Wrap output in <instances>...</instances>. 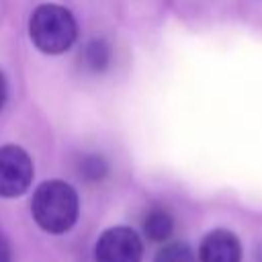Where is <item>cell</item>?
I'll use <instances>...</instances> for the list:
<instances>
[{
    "label": "cell",
    "instance_id": "cell-1",
    "mask_svg": "<svg viewBox=\"0 0 262 262\" xmlns=\"http://www.w3.org/2000/svg\"><path fill=\"white\" fill-rule=\"evenodd\" d=\"M31 213L41 229L63 233L78 219V194L63 180H47L35 190Z\"/></svg>",
    "mask_w": 262,
    "mask_h": 262
},
{
    "label": "cell",
    "instance_id": "cell-2",
    "mask_svg": "<svg viewBox=\"0 0 262 262\" xmlns=\"http://www.w3.org/2000/svg\"><path fill=\"white\" fill-rule=\"evenodd\" d=\"M31 41L49 55L63 53L72 47L78 35L76 18L66 6L59 4H41L29 20Z\"/></svg>",
    "mask_w": 262,
    "mask_h": 262
},
{
    "label": "cell",
    "instance_id": "cell-3",
    "mask_svg": "<svg viewBox=\"0 0 262 262\" xmlns=\"http://www.w3.org/2000/svg\"><path fill=\"white\" fill-rule=\"evenodd\" d=\"M33 180L31 156L18 145L0 147V196H18L27 192Z\"/></svg>",
    "mask_w": 262,
    "mask_h": 262
},
{
    "label": "cell",
    "instance_id": "cell-4",
    "mask_svg": "<svg viewBox=\"0 0 262 262\" xmlns=\"http://www.w3.org/2000/svg\"><path fill=\"white\" fill-rule=\"evenodd\" d=\"M141 239L129 227L106 229L94 248L96 262H141Z\"/></svg>",
    "mask_w": 262,
    "mask_h": 262
},
{
    "label": "cell",
    "instance_id": "cell-5",
    "mask_svg": "<svg viewBox=\"0 0 262 262\" xmlns=\"http://www.w3.org/2000/svg\"><path fill=\"white\" fill-rule=\"evenodd\" d=\"M201 262H242V244L235 233L227 229L209 231L199 248Z\"/></svg>",
    "mask_w": 262,
    "mask_h": 262
},
{
    "label": "cell",
    "instance_id": "cell-6",
    "mask_svg": "<svg viewBox=\"0 0 262 262\" xmlns=\"http://www.w3.org/2000/svg\"><path fill=\"white\" fill-rule=\"evenodd\" d=\"M143 231L151 242H164L174 231V219L166 209L154 207L143 219Z\"/></svg>",
    "mask_w": 262,
    "mask_h": 262
},
{
    "label": "cell",
    "instance_id": "cell-7",
    "mask_svg": "<svg viewBox=\"0 0 262 262\" xmlns=\"http://www.w3.org/2000/svg\"><path fill=\"white\" fill-rule=\"evenodd\" d=\"M86 66L92 72H102L111 61V47L104 39H92L84 49Z\"/></svg>",
    "mask_w": 262,
    "mask_h": 262
},
{
    "label": "cell",
    "instance_id": "cell-8",
    "mask_svg": "<svg viewBox=\"0 0 262 262\" xmlns=\"http://www.w3.org/2000/svg\"><path fill=\"white\" fill-rule=\"evenodd\" d=\"M108 172V164L104 162L102 156L96 154H88L80 160V176H84L88 182H98L106 176Z\"/></svg>",
    "mask_w": 262,
    "mask_h": 262
},
{
    "label": "cell",
    "instance_id": "cell-9",
    "mask_svg": "<svg viewBox=\"0 0 262 262\" xmlns=\"http://www.w3.org/2000/svg\"><path fill=\"white\" fill-rule=\"evenodd\" d=\"M154 262H194V254H192V250L186 244L174 242V244L164 246L156 254V260Z\"/></svg>",
    "mask_w": 262,
    "mask_h": 262
},
{
    "label": "cell",
    "instance_id": "cell-10",
    "mask_svg": "<svg viewBox=\"0 0 262 262\" xmlns=\"http://www.w3.org/2000/svg\"><path fill=\"white\" fill-rule=\"evenodd\" d=\"M0 262H10V248L2 233H0Z\"/></svg>",
    "mask_w": 262,
    "mask_h": 262
},
{
    "label": "cell",
    "instance_id": "cell-11",
    "mask_svg": "<svg viewBox=\"0 0 262 262\" xmlns=\"http://www.w3.org/2000/svg\"><path fill=\"white\" fill-rule=\"evenodd\" d=\"M4 100H6V82H4V76L0 74V108L4 106Z\"/></svg>",
    "mask_w": 262,
    "mask_h": 262
}]
</instances>
